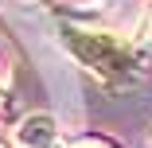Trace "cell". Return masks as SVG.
<instances>
[{
	"mask_svg": "<svg viewBox=\"0 0 152 148\" xmlns=\"http://www.w3.org/2000/svg\"><path fill=\"white\" fill-rule=\"evenodd\" d=\"M0 148H4V140H0Z\"/></svg>",
	"mask_w": 152,
	"mask_h": 148,
	"instance_id": "obj_6",
	"label": "cell"
},
{
	"mask_svg": "<svg viewBox=\"0 0 152 148\" xmlns=\"http://www.w3.org/2000/svg\"><path fill=\"white\" fill-rule=\"evenodd\" d=\"M140 43H152V8H148L144 23H140Z\"/></svg>",
	"mask_w": 152,
	"mask_h": 148,
	"instance_id": "obj_3",
	"label": "cell"
},
{
	"mask_svg": "<svg viewBox=\"0 0 152 148\" xmlns=\"http://www.w3.org/2000/svg\"><path fill=\"white\" fill-rule=\"evenodd\" d=\"M0 78H4V70H0Z\"/></svg>",
	"mask_w": 152,
	"mask_h": 148,
	"instance_id": "obj_5",
	"label": "cell"
},
{
	"mask_svg": "<svg viewBox=\"0 0 152 148\" xmlns=\"http://www.w3.org/2000/svg\"><path fill=\"white\" fill-rule=\"evenodd\" d=\"M70 148H113L109 140H98V136H82V140H74Z\"/></svg>",
	"mask_w": 152,
	"mask_h": 148,
	"instance_id": "obj_2",
	"label": "cell"
},
{
	"mask_svg": "<svg viewBox=\"0 0 152 148\" xmlns=\"http://www.w3.org/2000/svg\"><path fill=\"white\" fill-rule=\"evenodd\" d=\"M58 39H63V47L78 58L90 74H98L109 86H129L140 74L133 47H125V43H121L117 35H109V31H90V27L63 23V35H58Z\"/></svg>",
	"mask_w": 152,
	"mask_h": 148,
	"instance_id": "obj_1",
	"label": "cell"
},
{
	"mask_svg": "<svg viewBox=\"0 0 152 148\" xmlns=\"http://www.w3.org/2000/svg\"><path fill=\"white\" fill-rule=\"evenodd\" d=\"M39 148H58V140H55V144H39Z\"/></svg>",
	"mask_w": 152,
	"mask_h": 148,
	"instance_id": "obj_4",
	"label": "cell"
}]
</instances>
